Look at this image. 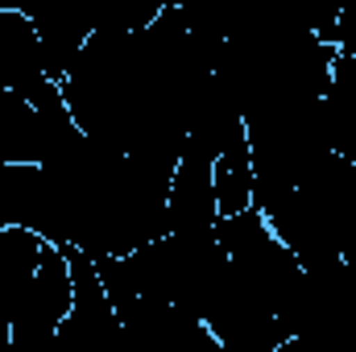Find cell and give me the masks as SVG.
Instances as JSON below:
<instances>
[{
  "label": "cell",
  "instance_id": "5",
  "mask_svg": "<svg viewBox=\"0 0 356 352\" xmlns=\"http://www.w3.org/2000/svg\"><path fill=\"white\" fill-rule=\"evenodd\" d=\"M4 166H8V162H4V154H0V170H4Z\"/></svg>",
  "mask_w": 356,
  "mask_h": 352
},
{
  "label": "cell",
  "instance_id": "1",
  "mask_svg": "<svg viewBox=\"0 0 356 352\" xmlns=\"http://www.w3.org/2000/svg\"><path fill=\"white\" fill-rule=\"evenodd\" d=\"M224 133L195 129L182 145L170 195H166V237H211L220 224L216 211V150Z\"/></svg>",
  "mask_w": 356,
  "mask_h": 352
},
{
  "label": "cell",
  "instance_id": "3",
  "mask_svg": "<svg viewBox=\"0 0 356 352\" xmlns=\"http://www.w3.org/2000/svg\"><path fill=\"white\" fill-rule=\"evenodd\" d=\"M253 186H257L253 150H249V129H245V116H241L216 150V211H220V220L253 211Z\"/></svg>",
  "mask_w": 356,
  "mask_h": 352
},
{
  "label": "cell",
  "instance_id": "4",
  "mask_svg": "<svg viewBox=\"0 0 356 352\" xmlns=\"http://www.w3.org/2000/svg\"><path fill=\"white\" fill-rule=\"evenodd\" d=\"M46 253V241L29 228H0V311L8 315L21 290L29 286L33 269Z\"/></svg>",
  "mask_w": 356,
  "mask_h": 352
},
{
  "label": "cell",
  "instance_id": "2",
  "mask_svg": "<svg viewBox=\"0 0 356 352\" xmlns=\"http://www.w3.org/2000/svg\"><path fill=\"white\" fill-rule=\"evenodd\" d=\"M75 307V282H71V262L58 245H46L42 262L33 269L29 286L21 290V298L8 311V328H13V349L17 352H38L50 349L58 328L67 323Z\"/></svg>",
  "mask_w": 356,
  "mask_h": 352
}]
</instances>
